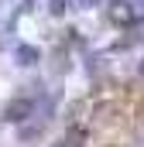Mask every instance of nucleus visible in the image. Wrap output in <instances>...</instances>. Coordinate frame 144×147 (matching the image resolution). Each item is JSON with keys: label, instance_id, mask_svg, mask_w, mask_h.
<instances>
[{"label": "nucleus", "instance_id": "f257e3e1", "mask_svg": "<svg viewBox=\"0 0 144 147\" xmlns=\"http://www.w3.org/2000/svg\"><path fill=\"white\" fill-rule=\"evenodd\" d=\"M38 103H41V92H31V96H17L3 106V120L7 123H24L38 113Z\"/></svg>", "mask_w": 144, "mask_h": 147}, {"label": "nucleus", "instance_id": "423d86ee", "mask_svg": "<svg viewBox=\"0 0 144 147\" xmlns=\"http://www.w3.org/2000/svg\"><path fill=\"white\" fill-rule=\"evenodd\" d=\"M96 7V0H72V10H89Z\"/></svg>", "mask_w": 144, "mask_h": 147}, {"label": "nucleus", "instance_id": "7ed1b4c3", "mask_svg": "<svg viewBox=\"0 0 144 147\" xmlns=\"http://www.w3.org/2000/svg\"><path fill=\"white\" fill-rule=\"evenodd\" d=\"M55 147H86V130H82V127H69V130L55 140Z\"/></svg>", "mask_w": 144, "mask_h": 147}, {"label": "nucleus", "instance_id": "39448f33", "mask_svg": "<svg viewBox=\"0 0 144 147\" xmlns=\"http://www.w3.org/2000/svg\"><path fill=\"white\" fill-rule=\"evenodd\" d=\"M72 10V0H48V14L52 17H65Z\"/></svg>", "mask_w": 144, "mask_h": 147}, {"label": "nucleus", "instance_id": "0eeeda50", "mask_svg": "<svg viewBox=\"0 0 144 147\" xmlns=\"http://www.w3.org/2000/svg\"><path fill=\"white\" fill-rule=\"evenodd\" d=\"M137 75H141V79H144V58H141V65H137Z\"/></svg>", "mask_w": 144, "mask_h": 147}, {"label": "nucleus", "instance_id": "f03ea898", "mask_svg": "<svg viewBox=\"0 0 144 147\" xmlns=\"http://www.w3.org/2000/svg\"><path fill=\"white\" fill-rule=\"evenodd\" d=\"M107 21L113 28H134L141 21V10L130 3V0H110L107 3Z\"/></svg>", "mask_w": 144, "mask_h": 147}, {"label": "nucleus", "instance_id": "20e7f679", "mask_svg": "<svg viewBox=\"0 0 144 147\" xmlns=\"http://www.w3.org/2000/svg\"><path fill=\"white\" fill-rule=\"evenodd\" d=\"M14 58H17V65H24V69H31V65H38V58H41V51H38L35 45H17V51H14Z\"/></svg>", "mask_w": 144, "mask_h": 147}]
</instances>
